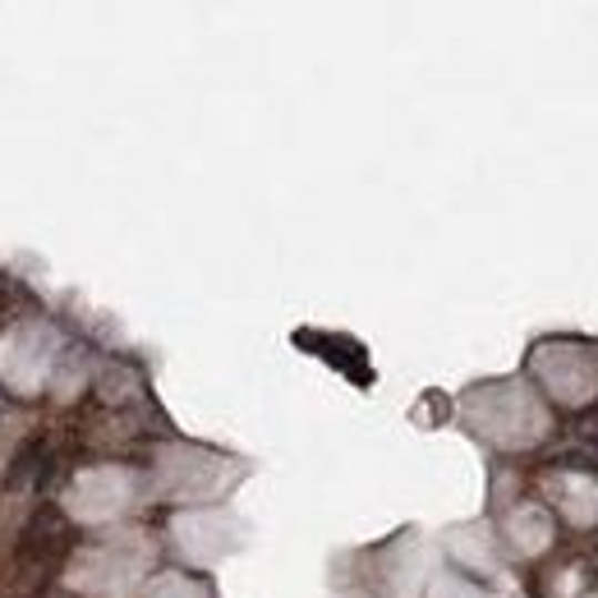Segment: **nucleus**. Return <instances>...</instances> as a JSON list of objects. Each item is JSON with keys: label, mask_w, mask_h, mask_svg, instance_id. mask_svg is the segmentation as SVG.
<instances>
[]
</instances>
